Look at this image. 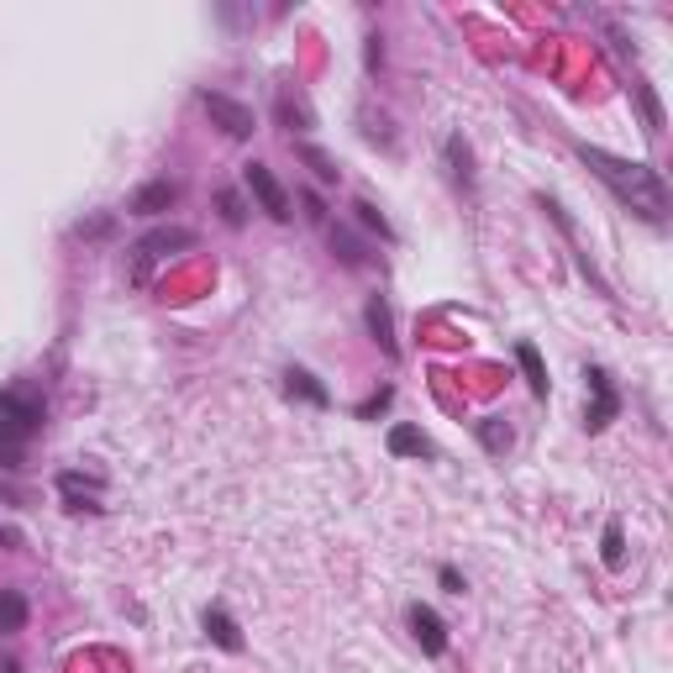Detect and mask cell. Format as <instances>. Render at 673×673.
<instances>
[{"mask_svg":"<svg viewBox=\"0 0 673 673\" xmlns=\"http://www.w3.org/2000/svg\"><path fill=\"white\" fill-rule=\"evenodd\" d=\"M536 205H542V211H548V221H553L558 232H563V242H569V253H574V263H579V274H584V279H590V284H594V295L615 300V295H611V284H605V279L594 274V258L584 253V242H579V221L569 217V211H563V200H558V195H548V190H536Z\"/></svg>","mask_w":673,"mask_h":673,"instance_id":"7","label":"cell"},{"mask_svg":"<svg viewBox=\"0 0 673 673\" xmlns=\"http://www.w3.org/2000/svg\"><path fill=\"white\" fill-rule=\"evenodd\" d=\"M27 615H32V600L21 590H0V636H11L27 626Z\"/></svg>","mask_w":673,"mask_h":673,"instance_id":"23","label":"cell"},{"mask_svg":"<svg viewBox=\"0 0 673 673\" xmlns=\"http://www.w3.org/2000/svg\"><path fill=\"white\" fill-rule=\"evenodd\" d=\"M621 384L605 363H584V432L600 436L611 421H621Z\"/></svg>","mask_w":673,"mask_h":673,"instance_id":"4","label":"cell"},{"mask_svg":"<svg viewBox=\"0 0 673 673\" xmlns=\"http://www.w3.org/2000/svg\"><path fill=\"white\" fill-rule=\"evenodd\" d=\"M242 190H248V195L258 200V211H263L269 221H279V227L295 217V211H290V190L274 179V169H269V163H258V159L242 163Z\"/></svg>","mask_w":673,"mask_h":673,"instance_id":"6","label":"cell"},{"mask_svg":"<svg viewBox=\"0 0 673 673\" xmlns=\"http://www.w3.org/2000/svg\"><path fill=\"white\" fill-rule=\"evenodd\" d=\"M353 221H358V227H363V232H374L379 242H390V248H395V242H400V232H395V227H390V217L379 211L374 200H363V195H358V200H353Z\"/></svg>","mask_w":673,"mask_h":673,"instance_id":"22","label":"cell"},{"mask_svg":"<svg viewBox=\"0 0 673 673\" xmlns=\"http://www.w3.org/2000/svg\"><path fill=\"white\" fill-rule=\"evenodd\" d=\"M217 211H221V221L238 232V227H248V205H242V195L238 190H217Z\"/></svg>","mask_w":673,"mask_h":673,"instance_id":"26","label":"cell"},{"mask_svg":"<svg viewBox=\"0 0 673 673\" xmlns=\"http://www.w3.org/2000/svg\"><path fill=\"white\" fill-rule=\"evenodd\" d=\"M405 626L416 636L421 657H448V621H442L426 600H411V605H405Z\"/></svg>","mask_w":673,"mask_h":673,"instance_id":"10","label":"cell"},{"mask_svg":"<svg viewBox=\"0 0 673 673\" xmlns=\"http://www.w3.org/2000/svg\"><path fill=\"white\" fill-rule=\"evenodd\" d=\"M274 117H279V127L290 132V142H305V132L317 127V111H311V100L300 96V90H290V84H279Z\"/></svg>","mask_w":673,"mask_h":673,"instance_id":"16","label":"cell"},{"mask_svg":"<svg viewBox=\"0 0 673 673\" xmlns=\"http://www.w3.org/2000/svg\"><path fill=\"white\" fill-rule=\"evenodd\" d=\"M169 205H179V184L174 179H148V184H138V190L127 195V217L153 221V217H163Z\"/></svg>","mask_w":673,"mask_h":673,"instance_id":"15","label":"cell"},{"mask_svg":"<svg viewBox=\"0 0 673 673\" xmlns=\"http://www.w3.org/2000/svg\"><path fill=\"white\" fill-rule=\"evenodd\" d=\"M363 327H369V336H374V348L384 358H390V363H395L400 358V336H395V305H390V295H369L363 300Z\"/></svg>","mask_w":673,"mask_h":673,"instance_id":"12","label":"cell"},{"mask_svg":"<svg viewBox=\"0 0 673 673\" xmlns=\"http://www.w3.org/2000/svg\"><path fill=\"white\" fill-rule=\"evenodd\" d=\"M579 163L590 169L605 190L615 195V205L621 211H632V217H642L647 227H669V211H673V195H669V179H663V169H653L647 159H615V153H605V148H594V142H574Z\"/></svg>","mask_w":673,"mask_h":673,"instance_id":"1","label":"cell"},{"mask_svg":"<svg viewBox=\"0 0 673 673\" xmlns=\"http://www.w3.org/2000/svg\"><path fill=\"white\" fill-rule=\"evenodd\" d=\"M59 500H63V511L69 515H100L106 505H100V495H106V474L100 469H59Z\"/></svg>","mask_w":673,"mask_h":673,"instance_id":"8","label":"cell"},{"mask_svg":"<svg viewBox=\"0 0 673 673\" xmlns=\"http://www.w3.org/2000/svg\"><path fill=\"white\" fill-rule=\"evenodd\" d=\"M390 405H395V384H379L374 395L353 405V421H379L384 411H390Z\"/></svg>","mask_w":673,"mask_h":673,"instance_id":"25","label":"cell"},{"mask_svg":"<svg viewBox=\"0 0 673 673\" xmlns=\"http://www.w3.org/2000/svg\"><path fill=\"white\" fill-rule=\"evenodd\" d=\"M300 205H305V217L317 221V227H327V200H321L311 184H300Z\"/></svg>","mask_w":673,"mask_h":673,"instance_id":"28","label":"cell"},{"mask_svg":"<svg viewBox=\"0 0 673 673\" xmlns=\"http://www.w3.org/2000/svg\"><path fill=\"white\" fill-rule=\"evenodd\" d=\"M195 100H200V111L211 117V127H221L232 142H253V132H258L253 106H242V100H232L227 90H211V84H200Z\"/></svg>","mask_w":673,"mask_h":673,"instance_id":"5","label":"cell"},{"mask_svg":"<svg viewBox=\"0 0 673 673\" xmlns=\"http://www.w3.org/2000/svg\"><path fill=\"white\" fill-rule=\"evenodd\" d=\"M442 169H448V184H453L458 195H479V169H474V148L463 132H448L442 138Z\"/></svg>","mask_w":673,"mask_h":673,"instance_id":"9","label":"cell"},{"mask_svg":"<svg viewBox=\"0 0 673 673\" xmlns=\"http://www.w3.org/2000/svg\"><path fill=\"white\" fill-rule=\"evenodd\" d=\"M195 242L200 238L190 232V227H153L148 238H138L132 248H127V284H138V290H142V284L153 279L159 263H169L174 253H190Z\"/></svg>","mask_w":673,"mask_h":673,"instance_id":"3","label":"cell"},{"mask_svg":"<svg viewBox=\"0 0 673 673\" xmlns=\"http://www.w3.org/2000/svg\"><path fill=\"white\" fill-rule=\"evenodd\" d=\"M600 563L605 569H626V526H621V515H611L605 526H600Z\"/></svg>","mask_w":673,"mask_h":673,"instance_id":"21","label":"cell"},{"mask_svg":"<svg viewBox=\"0 0 673 673\" xmlns=\"http://www.w3.org/2000/svg\"><path fill=\"white\" fill-rule=\"evenodd\" d=\"M80 242H106V238H117V211H96V217H84L69 227Z\"/></svg>","mask_w":673,"mask_h":673,"instance_id":"24","label":"cell"},{"mask_svg":"<svg viewBox=\"0 0 673 673\" xmlns=\"http://www.w3.org/2000/svg\"><path fill=\"white\" fill-rule=\"evenodd\" d=\"M474 436H479V448L490 458H505L515 448V426L505 416H479L474 421Z\"/></svg>","mask_w":673,"mask_h":673,"instance_id":"18","label":"cell"},{"mask_svg":"<svg viewBox=\"0 0 673 673\" xmlns=\"http://www.w3.org/2000/svg\"><path fill=\"white\" fill-rule=\"evenodd\" d=\"M279 395L290 400V405H311V411H327V405H332V390H327L305 363H290V369L279 374Z\"/></svg>","mask_w":673,"mask_h":673,"instance_id":"11","label":"cell"},{"mask_svg":"<svg viewBox=\"0 0 673 673\" xmlns=\"http://www.w3.org/2000/svg\"><path fill=\"white\" fill-rule=\"evenodd\" d=\"M48 426V390L32 379H17L0 390V474H17L27 469L32 442Z\"/></svg>","mask_w":673,"mask_h":673,"instance_id":"2","label":"cell"},{"mask_svg":"<svg viewBox=\"0 0 673 673\" xmlns=\"http://www.w3.org/2000/svg\"><path fill=\"white\" fill-rule=\"evenodd\" d=\"M0 673H21V663H17V657H6V663H0Z\"/></svg>","mask_w":673,"mask_h":673,"instance_id":"30","label":"cell"},{"mask_svg":"<svg viewBox=\"0 0 673 673\" xmlns=\"http://www.w3.org/2000/svg\"><path fill=\"white\" fill-rule=\"evenodd\" d=\"M363 69H369V74H379V69H384V38H379V32H369V38H363Z\"/></svg>","mask_w":673,"mask_h":673,"instance_id":"27","label":"cell"},{"mask_svg":"<svg viewBox=\"0 0 673 673\" xmlns=\"http://www.w3.org/2000/svg\"><path fill=\"white\" fill-rule=\"evenodd\" d=\"M384 448H390V458H416V463H432L436 458V442L421 432L416 421H395L390 436H384Z\"/></svg>","mask_w":673,"mask_h":673,"instance_id":"17","label":"cell"},{"mask_svg":"<svg viewBox=\"0 0 673 673\" xmlns=\"http://www.w3.org/2000/svg\"><path fill=\"white\" fill-rule=\"evenodd\" d=\"M200 632H205V642H211V647H221V653H232L238 657L242 647H248V636H242V626H238V615L227 611V605H205V611H200Z\"/></svg>","mask_w":673,"mask_h":673,"instance_id":"13","label":"cell"},{"mask_svg":"<svg viewBox=\"0 0 673 673\" xmlns=\"http://www.w3.org/2000/svg\"><path fill=\"white\" fill-rule=\"evenodd\" d=\"M290 148H295V159L317 174V184H342V169H336V159L327 148H317V142H290Z\"/></svg>","mask_w":673,"mask_h":673,"instance_id":"20","label":"cell"},{"mask_svg":"<svg viewBox=\"0 0 673 673\" xmlns=\"http://www.w3.org/2000/svg\"><path fill=\"white\" fill-rule=\"evenodd\" d=\"M436 584H442V590H448V594H463V590H469V579L458 574L453 563H442V569H436Z\"/></svg>","mask_w":673,"mask_h":673,"instance_id":"29","label":"cell"},{"mask_svg":"<svg viewBox=\"0 0 673 673\" xmlns=\"http://www.w3.org/2000/svg\"><path fill=\"white\" fill-rule=\"evenodd\" d=\"M327 238H332V258L342 263V269H369V263H374V258H369V248H363V242H358L348 227H332V221H327Z\"/></svg>","mask_w":673,"mask_h":673,"instance_id":"19","label":"cell"},{"mask_svg":"<svg viewBox=\"0 0 673 673\" xmlns=\"http://www.w3.org/2000/svg\"><path fill=\"white\" fill-rule=\"evenodd\" d=\"M511 358H515V369H521V379H526L532 400H548V395H553V379H548V358H542V348H536L532 336H515V342H511Z\"/></svg>","mask_w":673,"mask_h":673,"instance_id":"14","label":"cell"}]
</instances>
